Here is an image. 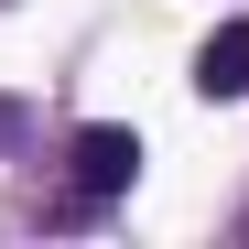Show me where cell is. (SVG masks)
Masks as SVG:
<instances>
[{"mask_svg":"<svg viewBox=\"0 0 249 249\" xmlns=\"http://www.w3.org/2000/svg\"><path fill=\"white\" fill-rule=\"evenodd\" d=\"M76 195L65 206H108V195H130L141 184V130H119V119H98V130H76Z\"/></svg>","mask_w":249,"mask_h":249,"instance_id":"obj_1","label":"cell"},{"mask_svg":"<svg viewBox=\"0 0 249 249\" xmlns=\"http://www.w3.org/2000/svg\"><path fill=\"white\" fill-rule=\"evenodd\" d=\"M195 87H206V98H249V22H217V33H206Z\"/></svg>","mask_w":249,"mask_h":249,"instance_id":"obj_2","label":"cell"},{"mask_svg":"<svg viewBox=\"0 0 249 249\" xmlns=\"http://www.w3.org/2000/svg\"><path fill=\"white\" fill-rule=\"evenodd\" d=\"M0 130H11V98H0Z\"/></svg>","mask_w":249,"mask_h":249,"instance_id":"obj_3","label":"cell"}]
</instances>
